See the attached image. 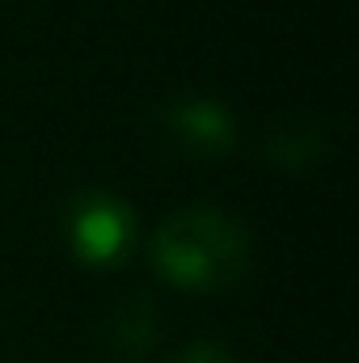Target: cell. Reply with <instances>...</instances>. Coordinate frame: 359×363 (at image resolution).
Wrapping results in <instances>:
<instances>
[{"label":"cell","mask_w":359,"mask_h":363,"mask_svg":"<svg viewBox=\"0 0 359 363\" xmlns=\"http://www.w3.org/2000/svg\"><path fill=\"white\" fill-rule=\"evenodd\" d=\"M153 267L190 291L233 287L250 271V233L220 207H178L153 237Z\"/></svg>","instance_id":"6da1fadb"},{"label":"cell","mask_w":359,"mask_h":363,"mask_svg":"<svg viewBox=\"0 0 359 363\" xmlns=\"http://www.w3.org/2000/svg\"><path fill=\"white\" fill-rule=\"evenodd\" d=\"M64 237L85 267H118L136 245V216L123 199L85 190L64 211Z\"/></svg>","instance_id":"7a4b0ae2"},{"label":"cell","mask_w":359,"mask_h":363,"mask_svg":"<svg viewBox=\"0 0 359 363\" xmlns=\"http://www.w3.org/2000/svg\"><path fill=\"white\" fill-rule=\"evenodd\" d=\"M165 127L182 148H190L199 157H220L237 144V123H233L228 106H220L211 97H182L178 106L165 110Z\"/></svg>","instance_id":"3957f363"},{"label":"cell","mask_w":359,"mask_h":363,"mask_svg":"<svg viewBox=\"0 0 359 363\" xmlns=\"http://www.w3.org/2000/svg\"><path fill=\"white\" fill-rule=\"evenodd\" d=\"M157 338V308L144 296H131L114 308L110 317V347L127 359H140Z\"/></svg>","instance_id":"277c9868"},{"label":"cell","mask_w":359,"mask_h":363,"mask_svg":"<svg viewBox=\"0 0 359 363\" xmlns=\"http://www.w3.org/2000/svg\"><path fill=\"white\" fill-rule=\"evenodd\" d=\"M317 148H321L317 127L304 123V118H283V123H275V131H270V140H267V152L279 165H300V157H304V152L317 157Z\"/></svg>","instance_id":"5b68a950"},{"label":"cell","mask_w":359,"mask_h":363,"mask_svg":"<svg viewBox=\"0 0 359 363\" xmlns=\"http://www.w3.org/2000/svg\"><path fill=\"white\" fill-rule=\"evenodd\" d=\"M174 363H241L228 347H220V342H211V338H199V342H190V347H182Z\"/></svg>","instance_id":"8992f818"}]
</instances>
